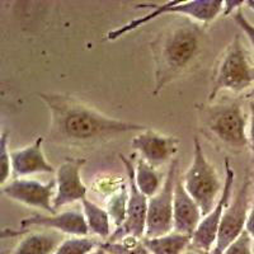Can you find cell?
Instances as JSON below:
<instances>
[{
    "label": "cell",
    "mask_w": 254,
    "mask_h": 254,
    "mask_svg": "<svg viewBox=\"0 0 254 254\" xmlns=\"http://www.w3.org/2000/svg\"><path fill=\"white\" fill-rule=\"evenodd\" d=\"M183 254H203L202 252H199V251H197V249H193V248H188L187 251L185 252V253Z\"/></svg>",
    "instance_id": "31"
},
{
    "label": "cell",
    "mask_w": 254,
    "mask_h": 254,
    "mask_svg": "<svg viewBox=\"0 0 254 254\" xmlns=\"http://www.w3.org/2000/svg\"><path fill=\"white\" fill-rule=\"evenodd\" d=\"M84 158H66L56 171V194L54 207L58 211L64 206L87 198L88 188L81 181L80 171L85 164Z\"/></svg>",
    "instance_id": "12"
},
{
    "label": "cell",
    "mask_w": 254,
    "mask_h": 254,
    "mask_svg": "<svg viewBox=\"0 0 254 254\" xmlns=\"http://www.w3.org/2000/svg\"><path fill=\"white\" fill-rule=\"evenodd\" d=\"M8 131H4L1 133V139H0V147H1V153H0V186L1 187L10 181V176L13 174L12 155H10L8 147Z\"/></svg>",
    "instance_id": "24"
},
{
    "label": "cell",
    "mask_w": 254,
    "mask_h": 254,
    "mask_svg": "<svg viewBox=\"0 0 254 254\" xmlns=\"http://www.w3.org/2000/svg\"><path fill=\"white\" fill-rule=\"evenodd\" d=\"M224 254H254L253 253V240L248 231H244L237 240H235Z\"/></svg>",
    "instance_id": "26"
},
{
    "label": "cell",
    "mask_w": 254,
    "mask_h": 254,
    "mask_svg": "<svg viewBox=\"0 0 254 254\" xmlns=\"http://www.w3.org/2000/svg\"><path fill=\"white\" fill-rule=\"evenodd\" d=\"M246 230L248 231V234L251 235L252 240H253V247H254V177H253V199H252V206L248 215V221H247Z\"/></svg>",
    "instance_id": "30"
},
{
    "label": "cell",
    "mask_w": 254,
    "mask_h": 254,
    "mask_svg": "<svg viewBox=\"0 0 254 254\" xmlns=\"http://www.w3.org/2000/svg\"><path fill=\"white\" fill-rule=\"evenodd\" d=\"M233 19L235 20L238 23V26L242 28V31L246 33V36L248 37L249 42L252 44V46H253L254 49V26L253 24H251L248 22V19H247L246 17H244V14H243L242 10H237V12L233 14Z\"/></svg>",
    "instance_id": "27"
},
{
    "label": "cell",
    "mask_w": 254,
    "mask_h": 254,
    "mask_svg": "<svg viewBox=\"0 0 254 254\" xmlns=\"http://www.w3.org/2000/svg\"><path fill=\"white\" fill-rule=\"evenodd\" d=\"M1 192L13 201L44 210L49 215L58 214L54 207L56 194V179L41 183L35 179L14 178L1 187Z\"/></svg>",
    "instance_id": "11"
},
{
    "label": "cell",
    "mask_w": 254,
    "mask_h": 254,
    "mask_svg": "<svg viewBox=\"0 0 254 254\" xmlns=\"http://www.w3.org/2000/svg\"><path fill=\"white\" fill-rule=\"evenodd\" d=\"M31 226L54 229L70 237H88L90 234L87 220L81 211H64L55 215L35 214L20 221V228L27 230Z\"/></svg>",
    "instance_id": "14"
},
{
    "label": "cell",
    "mask_w": 254,
    "mask_h": 254,
    "mask_svg": "<svg viewBox=\"0 0 254 254\" xmlns=\"http://www.w3.org/2000/svg\"><path fill=\"white\" fill-rule=\"evenodd\" d=\"M63 242L56 233H31L18 243L12 254H52Z\"/></svg>",
    "instance_id": "17"
},
{
    "label": "cell",
    "mask_w": 254,
    "mask_h": 254,
    "mask_svg": "<svg viewBox=\"0 0 254 254\" xmlns=\"http://www.w3.org/2000/svg\"><path fill=\"white\" fill-rule=\"evenodd\" d=\"M246 4H248L249 8L253 9V10H254V0H248V1H247Z\"/></svg>",
    "instance_id": "34"
},
{
    "label": "cell",
    "mask_w": 254,
    "mask_h": 254,
    "mask_svg": "<svg viewBox=\"0 0 254 254\" xmlns=\"http://www.w3.org/2000/svg\"><path fill=\"white\" fill-rule=\"evenodd\" d=\"M251 188L252 181L246 179L238 192L237 197L224 212L216 244L211 254H224V252L246 231L248 215L251 211Z\"/></svg>",
    "instance_id": "10"
},
{
    "label": "cell",
    "mask_w": 254,
    "mask_h": 254,
    "mask_svg": "<svg viewBox=\"0 0 254 254\" xmlns=\"http://www.w3.org/2000/svg\"><path fill=\"white\" fill-rule=\"evenodd\" d=\"M203 135L230 151H243L249 145L247 116L239 99H229L199 108Z\"/></svg>",
    "instance_id": "3"
},
{
    "label": "cell",
    "mask_w": 254,
    "mask_h": 254,
    "mask_svg": "<svg viewBox=\"0 0 254 254\" xmlns=\"http://www.w3.org/2000/svg\"><path fill=\"white\" fill-rule=\"evenodd\" d=\"M249 128H248V137H249V146L252 149V153L254 155V102L249 101Z\"/></svg>",
    "instance_id": "29"
},
{
    "label": "cell",
    "mask_w": 254,
    "mask_h": 254,
    "mask_svg": "<svg viewBox=\"0 0 254 254\" xmlns=\"http://www.w3.org/2000/svg\"><path fill=\"white\" fill-rule=\"evenodd\" d=\"M164 181L163 174L156 169V167L149 164L141 156L137 159L135 165V182L137 188L147 198H151L158 193L164 185Z\"/></svg>",
    "instance_id": "20"
},
{
    "label": "cell",
    "mask_w": 254,
    "mask_h": 254,
    "mask_svg": "<svg viewBox=\"0 0 254 254\" xmlns=\"http://www.w3.org/2000/svg\"><path fill=\"white\" fill-rule=\"evenodd\" d=\"M135 9H151L150 13L142 15V17L135 18L130 20L128 23L112 29L106 35V40L116 41L126 36L130 32L136 31L140 27L145 26L151 20L158 19L164 14H179L185 15L192 20H197L201 23H210L216 19L222 13L224 9V1L222 0H171L167 3H140L133 6Z\"/></svg>",
    "instance_id": "4"
},
{
    "label": "cell",
    "mask_w": 254,
    "mask_h": 254,
    "mask_svg": "<svg viewBox=\"0 0 254 254\" xmlns=\"http://www.w3.org/2000/svg\"><path fill=\"white\" fill-rule=\"evenodd\" d=\"M102 246V242L94 237H70L64 239L52 254H90Z\"/></svg>",
    "instance_id": "22"
},
{
    "label": "cell",
    "mask_w": 254,
    "mask_h": 254,
    "mask_svg": "<svg viewBox=\"0 0 254 254\" xmlns=\"http://www.w3.org/2000/svg\"><path fill=\"white\" fill-rule=\"evenodd\" d=\"M155 87L158 95L168 84L183 76L198 59L203 46V29L190 18L168 26L151 41Z\"/></svg>",
    "instance_id": "2"
},
{
    "label": "cell",
    "mask_w": 254,
    "mask_h": 254,
    "mask_svg": "<svg viewBox=\"0 0 254 254\" xmlns=\"http://www.w3.org/2000/svg\"><path fill=\"white\" fill-rule=\"evenodd\" d=\"M36 95L50 111V136L54 141L69 144L110 141L122 133L146 130L144 125L108 117L70 95L44 92Z\"/></svg>",
    "instance_id": "1"
},
{
    "label": "cell",
    "mask_w": 254,
    "mask_h": 254,
    "mask_svg": "<svg viewBox=\"0 0 254 254\" xmlns=\"http://www.w3.org/2000/svg\"><path fill=\"white\" fill-rule=\"evenodd\" d=\"M80 202L90 234L95 235V237L104 240V242L110 239L113 230L111 228L112 220H111L107 210L104 207H101V206L90 201V199H88V197L81 199Z\"/></svg>",
    "instance_id": "18"
},
{
    "label": "cell",
    "mask_w": 254,
    "mask_h": 254,
    "mask_svg": "<svg viewBox=\"0 0 254 254\" xmlns=\"http://www.w3.org/2000/svg\"><path fill=\"white\" fill-rule=\"evenodd\" d=\"M254 85V63L243 45L240 35H237L225 51L214 71V80L208 94V102L212 103L222 90L240 93Z\"/></svg>",
    "instance_id": "5"
},
{
    "label": "cell",
    "mask_w": 254,
    "mask_h": 254,
    "mask_svg": "<svg viewBox=\"0 0 254 254\" xmlns=\"http://www.w3.org/2000/svg\"><path fill=\"white\" fill-rule=\"evenodd\" d=\"M193 160L182 177V182L190 196L199 206L203 216H206L219 201L224 183L214 165L206 158L197 136L193 139Z\"/></svg>",
    "instance_id": "6"
},
{
    "label": "cell",
    "mask_w": 254,
    "mask_h": 254,
    "mask_svg": "<svg viewBox=\"0 0 254 254\" xmlns=\"http://www.w3.org/2000/svg\"><path fill=\"white\" fill-rule=\"evenodd\" d=\"M124 186L125 181L124 178H121V176H102L101 178H97L94 181L93 190L99 196H103L106 199Z\"/></svg>",
    "instance_id": "25"
},
{
    "label": "cell",
    "mask_w": 254,
    "mask_h": 254,
    "mask_svg": "<svg viewBox=\"0 0 254 254\" xmlns=\"http://www.w3.org/2000/svg\"><path fill=\"white\" fill-rule=\"evenodd\" d=\"M224 168H225V182H224L221 196H220L215 207L206 216L202 217L198 228L192 235L190 248L202 252L203 254H211V252L214 251L217 234H219L220 224H221L224 212L229 206L231 190H233V186H234L235 174L234 171L231 169L230 160L228 158L224 162Z\"/></svg>",
    "instance_id": "9"
},
{
    "label": "cell",
    "mask_w": 254,
    "mask_h": 254,
    "mask_svg": "<svg viewBox=\"0 0 254 254\" xmlns=\"http://www.w3.org/2000/svg\"><path fill=\"white\" fill-rule=\"evenodd\" d=\"M101 247L108 254H150L144 240L136 237H125L116 242H102Z\"/></svg>",
    "instance_id": "23"
},
{
    "label": "cell",
    "mask_w": 254,
    "mask_h": 254,
    "mask_svg": "<svg viewBox=\"0 0 254 254\" xmlns=\"http://www.w3.org/2000/svg\"><path fill=\"white\" fill-rule=\"evenodd\" d=\"M142 240L150 254H183L188 248H190L192 237L172 231L163 237L153 239L144 238Z\"/></svg>",
    "instance_id": "19"
},
{
    "label": "cell",
    "mask_w": 254,
    "mask_h": 254,
    "mask_svg": "<svg viewBox=\"0 0 254 254\" xmlns=\"http://www.w3.org/2000/svg\"><path fill=\"white\" fill-rule=\"evenodd\" d=\"M42 142L44 137H38L33 144L10 153L13 176L15 178L38 173H55V168L45 156Z\"/></svg>",
    "instance_id": "16"
},
{
    "label": "cell",
    "mask_w": 254,
    "mask_h": 254,
    "mask_svg": "<svg viewBox=\"0 0 254 254\" xmlns=\"http://www.w3.org/2000/svg\"><path fill=\"white\" fill-rule=\"evenodd\" d=\"M177 173H178V159L174 158L169 163L163 187L155 196L149 198L146 231L144 237L146 239L163 237L174 231L173 205L174 188L178 178Z\"/></svg>",
    "instance_id": "7"
},
{
    "label": "cell",
    "mask_w": 254,
    "mask_h": 254,
    "mask_svg": "<svg viewBox=\"0 0 254 254\" xmlns=\"http://www.w3.org/2000/svg\"><path fill=\"white\" fill-rule=\"evenodd\" d=\"M127 202H128V185H125L117 192L106 198V207L104 208L107 210L115 229L122 226L126 220Z\"/></svg>",
    "instance_id": "21"
},
{
    "label": "cell",
    "mask_w": 254,
    "mask_h": 254,
    "mask_svg": "<svg viewBox=\"0 0 254 254\" xmlns=\"http://www.w3.org/2000/svg\"><path fill=\"white\" fill-rule=\"evenodd\" d=\"M247 98H248L251 102H254V87L252 88L251 92H249L248 94H247Z\"/></svg>",
    "instance_id": "33"
},
{
    "label": "cell",
    "mask_w": 254,
    "mask_h": 254,
    "mask_svg": "<svg viewBox=\"0 0 254 254\" xmlns=\"http://www.w3.org/2000/svg\"><path fill=\"white\" fill-rule=\"evenodd\" d=\"M120 160L126 168L128 181V202H127L126 220L122 226L115 229L110 239L106 242H116L125 237H136L144 239L146 231V217L149 208V198L137 188L135 182V165L132 164V156L130 159L124 154H119Z\"/></svg>",
    "instance_id": "8"
},
{
    "label": "cell",
    "mask_w": 254,
    "mask_h": 254,
    "mask_svg": "<svg viewBox=\"0 0 254 254\" xmlns=\"http://www.w3.org/2000/svg\"><path fill=\"white\" fill-rule=\"evenodd\" d=\"M247 1L243 0H225L224 1V9H222V14L225 15H233L237 10H239L240 6Z\"/></svg>",
    "instance_id": "28"
},
{
    "label": "cell",
    "mask_w": 254,
    "mask_h": 254,
    "mask_svg": "<svg viewBox=\"0 0 254 254\" xmlns=\"http://www.w3.org/2000/svg\"><path fill=\"white\" fill-rule=\"evenodd\" d=\"M179 142L181 141L176 136L162 135L156 131L146 128L133 137L131 145L149 164L159 167L173 160L174 155L178 151Z\"/></svg>",
    "instance_id": "13"
},
{
    "label": "cell",
    "mask_w": 254,
    "mask_h": 254,
    "mask_svg": "<svg viewBox=\"0 0 254 254\" xmlns=\"http://www.w3.org/2000/svg\"><path fill=\"white\" fill-rule=\"evenodd\" d=\"M202 217V211L186 190L182 178H177L173 205L174 231L192 237Z\"/></svg>",
    "instance_id": "15"
},
{
    "label": "cell",
    "mask_w": 254,
    "mask_h": 254,
    "mask_svg": "<svg viewBox=\"0 0 254 254\" xmlns=\"http://www.w3.org/2000/svg\"><path fill=\"white\" fill-rule=\"evenodd\" d=\"M90 254H108V253L106 251H104V249L102 248V247H99V248H97L94 252H92V253H90Z\"/></svg>",
    "instance_id": "32"
}]
</instances>
